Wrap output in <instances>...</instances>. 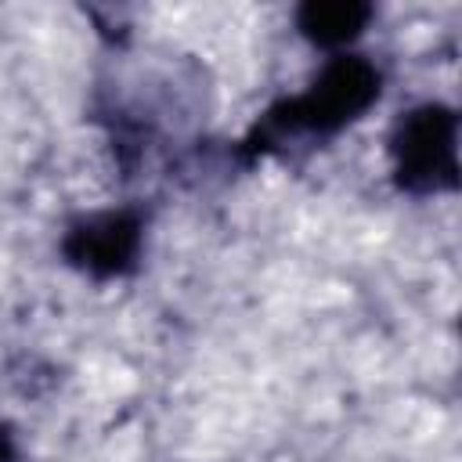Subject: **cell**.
Wrapping results in <instances>:
<instances>
[{
	"label": "cell",
	"mask_w": 462,
	"mask_h": 462,
	"mask_svg": "<svg viewBox=\"0 0 462 462\" xmlns=\"http://www.w3.org/2000/svg\"><path fill=\"white\" fill-rule=\"evenodd\" d=\"M65 260L90 278H119L141 256V217L130 209H105L69 224L61 238Z\"/></svg>",
	"instance_id": "3"
},
{
	"label": "cell",
	"mask_w": 462,
	"mask_h": 462,
	"mask_svg": "<svg viewBox=\"0 0 462 462\" xmlns=\"http://www.w3.org/2000/svg\"><path fill=\"white\" fill-rule=\"evenodd\" d=\"M372 7L361 0H310L296 11L300 32L318 47H343L365 32Z\"/></svg>",
	"instance_id": "4"
},
{
	"label": "cell",
	"mask_w": 462,
	"mask_h": 462,
	"mask_svg": "<svg viewBox=\"0 0 462 462\" xmlns=\"http://www.w3.org/2000/svg\"><path fill=\"white\" fill-rule=\"evenodd\" d=\"M393 177L411 195H437L458 184V116L426 101L404 112L390 134Z\"/></svg>",
	"instance_id": "2"
},
{
	"label": "cell",
	"mask_w": 462,
	"mask_h": 462,
	"mask_svg": "<svg viewBox=\"0 0 462 462\" xmlns=\"http://www.w3.org/2000/svg\"><path fill=\"white\" fill-rule=\"evenodd\" d=\"M379 94H383L379 69L361 54H339L314 76V83L303 94L278 101L253 126L245 148L263 152L296 134H314V137L336 134L354 119H361L379 101Z\"/></svg>",
	"instance_id": "1"
},
{
	"label": "cell",
	"mask_w": 462,
	"mask_h": 462,
	"mask_svg": "<svg viewBox=\"0 0 462 462\" xmlns=\"http://www.w3.org/2000/svg\"><path fill=\"white\" fill-rule=\"evenodd\" d=\"M18 448H14V433L7 426H0V462H14Z\"/></svg>",
	"instance_id": "5"
}]
</instances>
